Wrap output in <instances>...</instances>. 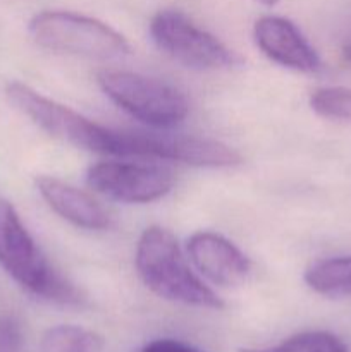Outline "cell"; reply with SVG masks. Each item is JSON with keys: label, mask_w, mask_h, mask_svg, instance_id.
Wrapping results in <instances>:
<instances>
[{"label": "cell", "mask_w": 351, "mask_h": 352, "mask_svg": "<svg viewBox=\"0 0 351 352\" xmlns=\"http://www.w3.org/2000/svg\"><path fill=\"white\" fill-rule=\"evenodd\" d=\"M6 96L10 105L41 131L55 140L72 144L76 148L114 157H140L141 134L133 131H114L103 127L69 107L61 105L47 96L40 95L19 81L7 85Z\"/></svg>", "instance_id": "6da1fadb"}, {"label": "cell", "mask_w": 351, "mask_h": 352, "mask_svg": "<svg viewBox=\"0 0 351 352\" xmlns=\"http://www.w3.org/2000/svg\"><path fill=\"white\" fill-rule=\"evenodd\" d=\"M0 267L34 298L58 306L85 302L83 292L52 267L7 199H0Z\"/></svg>", "instance_id": "7a4b0ae2"}, {"label": "cell", "mask_w": 351, "mask_h": 352, "mask_svg": "<svg viewBox=\"0 0 351 352\" xmlns=\"http://www.w3.org/2000/svg\"><path fill=\"white\" fill-rule=\"evenodd\" d=\"M134 261L143 284L158 298L196 308H224L222 299L193 274L169 230L148 227L138 241Z\"/></svg>", "instance_id": "3957f363"}, {"label": "cell", "mask_w": 351, "mask_h": 352, "mask_svg": "<svg viewBox=\"0 0 351 352\" xmlns=\"http://www.w3.org/2000/svg\"><path fill=\"white\" fill-rule=\"evenodd\" d=\"M28 30L34 43L58 54L112 60L131 52L126 38L109 24L67 10L36 14Z\"/></svg>", "instance_id": "277c9868"}, {"label": "cell", "mask_w": 351, "mask_h": 352, "mask_svg": "<svg viewBox=\"0 0 351 352\" xmlns=\"http://www.w3.org/2000/svg\"><path fill=\"white\" fill-rule=\"evenodd\" d=\"M96 79L116 105L151 127L167 129L188 116L184 95L164 81L119 69H103Z\"/></svg>", "instance_id": "5b68a950"}, {"label": "cell", "mask_w": 351, "mask_h": 352, "mask_svg": "<svg viewBox=\"0 0 351 352\" xmlns=\"http://www.w3.org/2000/svg\"><path fill=\"white\" fill-rule=\"evenodd\" d=\"M150 34L164 54L186 67L215 71L236 67L243 62L236 52L179 10L165 9L155 14Z\"/></svg>", "instance_id": "8992f818"}, {"label": "cell", "mask_w": 351, "mask_h": 352, "mask_svg": "<svg viewBox=\"0 0 351 352\" xmlns=\"http://www.w3.org/2000/svg\"><path fill=\"white\" fill-rule=\"evenodd\" d=\"M92 189L120 203H150L167 195L174 186L169 168L136 162H102L86 174Z\"/></svg>", "instance_id": "52a82bcc"}, {"label": "cell", "mask_w": 351, "mask_h": 352, "mask_svg": "<svg viewBox=\"0 0 351 352\" xmlns=\"http://www.w3.org/2000/svg\"><path fill=\"white\" fill-rule=\"evenodd\" d=\"M193 265L215 285L234 287L246 280L250 260L231 241L215 232H196L188 241Z\"/></svg>", "instance_id": "ba28073f"}, {"label": "cell", "mask_w": 351, "mask_h": 352, "mask_svg": "<svg viewBox=\"0 0 351 352\" xmlns=\"http://www.w3.org/2000/svg\"><path fill=\"white\" fill-rule=\"evenodd\" d=\"M255 41L270 60L301 72L319 69L317 52L299 33L291 21L277 16H265L255 24Z\"/></svg>", "instance_id": "9c48e42d"}, {"label": "cell", "mask_w": 351, "mask_h": 352, "mask_svg": "<svg viewBox=\"0 0 351 352\" xmlns=\"http://www.w3.org/2000/svg\"><path fill=\"white\" fill-rule=\"evenodd\" d=\"M38 192L57 215L76 227L102 230L110 226V215L88 192L69 186L48 175H40L34 181Z\"/></svg>", "instance_id": "30bf717a"}, {"label": "cell", "mask_w": 351, "mask_h": 352, "mask_svg": "<svg viewBox=\"0 0 351 352\" xmlns=\"http://www.w3.org/2000/svg\"><path fill=\"white\" fill-rule=\"evenodd\" d=\"M305 282L315 292L330 298L351 294V256L317 261L305 272Z\"/></svg>", "instance_id": "8fae6325"}, {"label": "cell", "mask_w": 351, "mask_h": 352, "mask_svg": "<svg viewBox=\"0 0 351 352\" xmlns=\"http://www.w3.org/2000/svg\"><path fill=\"white\" fill-rule=\"evenodd\" d=\"M102 349L103 337L83 327H54L41 339V352H102Z\"/></svg>", "instance_id": "7c38bea8"}, {"label": "cell", "mask_w": 351, "mask_h": 352, "mask_svg": "<svg viewBox=\"0 0 351 352\" xmlns=\"http://www.w3.org/2000/svg\"><path fill=\"white\" fill-rule=\"evenodd\" d=\"M240 352H348V347L334 333L317 330L296 333L277 346L265 349H241Z\"/></svg>", "instance_id": "4fadbf2b"}, {"label": "cell", "mask_w": 351, "mask_h": 352, "mask_svg": "<svg viewBox=\"0 0 351 352\" xmlns=\"http://www.w3.org/2000/svg\"><path fill=\"white\" fill-rule=\"evenodd\" d=\"M310 107L320 117L351 122V88H320L310 96Z\"/></svg>", "instance_id": "5bb4252c"}, {"label": "cell", "mask_w": 351, "mask_h": 352, "mask_svg": "<svg viewBox=\"0 0 351 352\" xmlns=\"http://www.w3.org/2000/svg\"><path fill=\"white\" fill-rule=\"evenodd\" d=\"M24 336L19 320L12 315H0V352H19Z\"/></svg>", "instance_id": "9a60e30c"}, {"label": "cell", "mask_w": 351, "mask_h": 352, "mask_svg": "<svg viewBox=\"0 0 351 352\" xmlns=\"http://www.w3.org/2000/svg\"><path fill=\"white\" fill-rule=\"evenodd\" d=\"M141 352H203L198 347L189 346V344L181 342L174 339H158L153 342L147 344Z\"/></svg>", "instance_id": "2e32d148"}, {"label": "cell", "mask_w": 351, "mask_h": 352, "mask_svg": "<svg viewBox=\"0 0 351 352\" xmlns=\"http://www.w3.org/2000/svg\"><path fill=\"white\" fill-rule=\"evenodd\" d=\"M343 57H344V60L350 62L351 64V43L346 45V47L343 48Z\"/></svg>", "instance_id": "e0dca14e"}, {"label": "cell", "mask_w": 351, "mask_h": 352, "mask_svg": "<svg viewBox=\"0 0 351 352\" xmlns=\"http://www.w3.org/2000/svg\"><path fill=\"white\" fill-rule=\"evenodd\" d=\"M257 2H260V3H264V6H275V3L279 2V0H257Z\"/></svg>", "instance_id": "ac0fdd59"}]
</instances>
